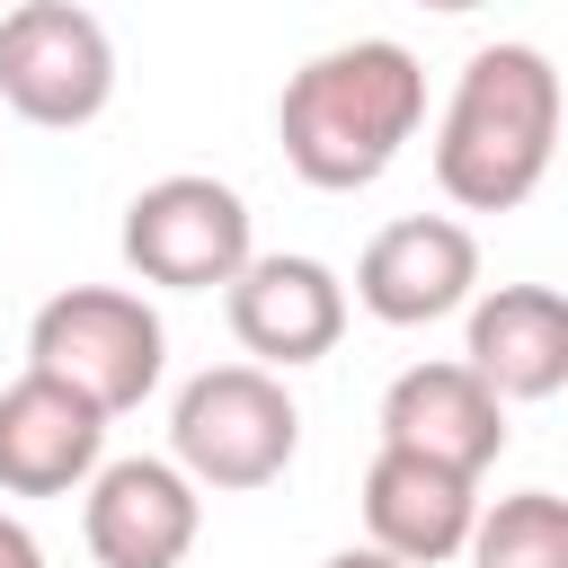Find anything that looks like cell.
Segmentation results:
<instances>
[{
	"instance_id": "6da1fadb",
	"label": "cell",
	"mask_w": 568,
	"mask_h": 568,
	"mask_svg": "<svg viewBox=\"0 0 568 568\" xmlns=\"http://www.w3.org/2000/svg\"><path fill=\"white\" fill-rule=\"evenodd\" d=\"M417 124H426V62L390 36H355V44L311 53L275 98V142H284L293 178L320 195L373 186L408 151Z\"/></svg>"
},
{
	"instance_id": "7a4b0ae2",
	"label": "cell",
	"mask_w": 568,
	"mask_h": 568,
	"mask_svg": "<svg viewBox=\"0 0 568 568\" xmlns=\"http://www.w3.org/2000/svg\"><path fill=\"white\" fill-rule=\"evenodd\" d=\"M559 151V71L541 44H479L435 124V186L462 213H515Z\"/></svg>"
},
{
	"instance_id": "3957f363",
	"label": "cell",
	"mask_w": 568,
	"mask_h": 568,
	"mask_svg": "<svg viewBox=\"0 0 568 568\" xmlns=\"http://www.w3.org/2000/svg\"><path fill=\"white\" fill-rule=\"evenodd\" d=\"M169 364V328L142 293L124 284H71L27 320V373L62 382L71 399H89L98 417H124L160 390Z\"/></svg>"
},
{
	"instance_id": "277c9868",
	"label": "cell",
	"mask_w": 568,
	"mask_h": 568,
	"mask_svg": "<svg viewBox=\"0 0 568 568\" xmlns=\"http://www.w3.org/2000/svg\"><path fill=\"white\" fill-rule=\"evenodd\" d=\"M302 453V408L284 390V373H257V364H204L178 408H169V462L195 479V488H222V497H248V488H275Z\"/></svg>"
},
{
	"instance_id": "5b68a950",
	"label": "cell",
	"mask_w": 568,
	"mask_h": 568,
	"mask_svg": "<svg viewBox=\"0 0 568 568\" xmlns=\"http://www.w3.org/2000/svg\"><path fill=\"white\" fill-rule=\"evenodd\" d=\"M115 98V36L80 9V0H18L0 18V106L44 124V133H80L98 124Z\"/></svg>"
},
{
	"instance_id": "8992f818",
	"label": "cell",
	"mask_w": 568,
	"mask_h": 568,
	"mask_svg": "<svg viewBox=\"0 0 568 568\" xmlns=\"http://www.w3.org/2000/svg\"><path fill=\"white\" fill-rule=\"evenodd\" d=\"M248 257H257L248 204H240V186H222V178L178 169V178H151V186L124 204V266H133L142 284H160V293H213V284H231Z\"/></svg>"
},
{
	"instance_id": "52a82bcc",
	"label": "cell",
	"mask_w": 568,
	"mask_h": 568,
	"mask_svg": "<svg viewBox=\"0 0 568 568\" xmlns=\"http://www.w3.org/2000/svg\"><path fill=\"white\" fill-rule=\"evenodd\" d=\"M479 293V240L453 213H399L355 257V302L382 328H426Z\"/></svg>"
},
{
	"instance_id": "ba28073f",
	"label": "cell",
	"mask_w": 568,
	"mask_h": 568,
	"mask_svg": "<svg viewBox=\"0 0 568 568\" xmlns=\"http://www.w3.org/2000/svg\"><path fill=\"white\" fill-rule=\"evenodd\" d=\"M89 559L98 568H178L204 532V488L178 462H98L89 470V506H80Z\"/></svg>"
},
{
	"instance_id": "9c48e42d",
	"label": "cell",
	"mask_w": 568,
	"mask_h": 568,
	"mask_svg": "<svg viewBox=\"0 0 568 568\" xmlns=\"http://www.w3.org/2000/svg\"><path fill=\"white\" fill-rule=\"evenodd\" d=\"M222 293H231V337L257 355V373L320 364V355L346 337V284H337V266H320V257H302V248L248 257Z\"/></svg>"
},
{
	"instance_id": "30bf717a",
	"label": "cell",
	"mask_w": 568,
	"mask_h": 568,
	"mask_svg": "<svg viewBox=\"0 0 568 568\" xmlns=\"http://www.w3.org/2000/svg\"><path fill=\"white\" fill-rule=\"evenodd\" d=\"M382 453H417V462L479 479L506 453V399H488L470 364H408L382 390Z\"/></svg>"
},
{
	"instance_id": "8fae6325",
	"label": "cell",
	"mask_w": 568,
	"mask_h": 568,
	"mask_svg": "<svg viewBox=\"0 0 568 568\" xmlns=\"http://www.w3.org/2000/svg\"><path fill=\"white\" fill-rule=\"evenodd\" d=\"M470 524H479V479H462L444 462H417V453H373V470H364V532H373L382 559L444 568V559H462Z\"/></svg>"
},
{
	"instance_id": "7c38bea8",
	"label": "cell",
	"mask_w": 568,
	"mask_h": 568,
	"mask_svg": "<svg viewBox=\"0 0 568 568\" xmlns=\"http://www.w3.org/2000/svg\"><path fill=\"white\" fill-rule=\"evenodd\" d=\"M106 462V417L71 399L44 373H18L0 390V488L9 497H71Z\"/></svg>"
},
{
	"instance_id": "4fadbf2b",
	"label": "cell",
	"mask_w": 568,
	"mask_h": 568,
	"mask_svg": "<svg viewBox=\"0 0 568 568\" xmlns=\"http://www.w3.org/2000/svg\"><path fill=\"white\" fill-rule=\"evenodd\" d=\"M462 364L488 382V399H559V382H568V302L550 284L470 293Z\"/></svg>"
},
{
	"instance_id": "5bb4252c",
	"label": "cell",
	"mask_w": 568,
	"mask_h": 568,
	"mask_svg": "<svg viewBox=\"0 0 568 568\" xmlns=\"http://www.w3.org/2000/svg\"><path fill=\"white\" fill-rule=\"evenodd\" d=\"M470 568H568V497L515 488L470 524Z\"/></svg>"
},
{
	"instance_id": "9a60e30c",
	"label": "cell",
	"mask_w": 568,
	"mask_h": 568,
	"mask_svg": "<svg viewBox=\"0 0 568 568\" xmlns=\"http://www.w3.org/2000/svg\"><path fill=\"white\" fill-rule=\"evenodd\" d=\"M0 568H44V550H36V532L18 515H0Z\"/></svg>"
},
{
	"instance_id": "2e32d148",
	"label": "cell",
	"mask_w": 568,
	"mask_h": 568,
	"mask_svg": "<svg viewBox=\"0 0 568 568\" xmlns=\"http://www.w3.org/2000/svg\"><path fill=\"white\" fill-rule=\"evenodd\" d=\"M320 568H399V559H382V550H373V541H364V550H328V559H320Z\"/></svg>"
},
{
	"instance_id": "e0dca14e",
	"label": "cell",
	"mask_w": 568,
	"mask_h": 568,
	"mask_svg": "<svg viewBox=\"0 0 568 568\" xmlns=\"http://www.w3.org/2000/svg\"><path fill=\"white\" fill-rule=\"evenodd\" d=\"M417 9H435V18H462V9H488V0H417Z\"/></svg>"
}]
</instances>
